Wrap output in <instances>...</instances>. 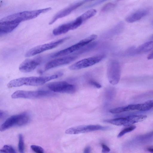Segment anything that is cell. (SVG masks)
<instances>
[{
    "instance_id": "cell-1",
    "label": "cell",
    "mask_w": 153,
    "mask_h": 153,
    "mask_svg": "<svg viewBox=\"0 0 153 153\" xmlns=\"http://www.w3.org/2000/svg\"><path fill=\"white\" fill-rule=\"evenodd\" d=\"M59 75L55 74L44 76L23 77L10 81L7 84L9 88L19 87L23 85L38 86L44 84L52 79L58 78Z\"/></svg>"
},
{
    "instance_id": "cell-2",
    "label": "cell",
    "mask_w": 153,
    "mask_h": 153,
    "mask_svg": "<svg viewBox=\"0 0 153 153\" xmlns=\"http://www.w3.org/2000/svg\"><path fill=\"white\" fill-rule=\"evenodd\" d=\"M50 7L32 10L25 11L15 13L5 16L1 19L0 21H14L19 23L21 22L34 19L40 14L51 10Z\"/></svg>"
},
{
    "instance_id": "cell-3",
    "label": "cell",
    "mask_w": 153,
    "mask_h": 153,
    "mask_svg": "<svg viewBox=\"0 0 153 153\" xmlns=\"http://www.w3.org/2000/svg\"><path fill=\"white\" fill-rule=\"evenodd\" d=\"M29 120L28 115L26 113L12 116L1 124L0 131H3L14 126H24L28 122Z\"/></svg>"
},
{
    "instance_id": "cell-4",
    "label": "cell",
    "mask_w": 153,
    "mask_h": 153,
    "mask_svg": "<svg viewBox=\"0 0 153 153\" xmlns=\"http://www.w3.org/2000/svg\"><path fill=\"white\" fill-rule=\"evenodd\" d=\"M55 94L48 91L39 90L36 91L18 90L14 92L11 95L13 99H36L52 96Z\"/></svg>"
},
{
    "instance_id": "cell-5",
    "label": "cell",
    "mask_w": 153,
    "mask_h": 153,
    "mask_svg": "<svg viewBox=\"0 0 153 153\" xmlns=\"http://www.w3.org/2000/svg\"><path fill=\"white\" fill-rule=\"evenodd\" d=\"M97 37V36L96 35H91L71 46L52 54L51 56L52 58L62 56L77 51L85 45L94 40Z\"/></svg>"
},
{
    "instance_id": "cell-6",
    "label": "cell",
    "mask_w": 153,
    "mask_h": 153,
    "mask_svg": "<svg viewBox=\"0 0 153 153\" xmlns=\"http://www.w3.org/2000/svg\"><path fill=\"white\" fill-rule=\"evenodd\" d=\"M69 38L66 37L50 43L36 46L30 49L25 54L26 57L32 56L45 51L53 48L60 45Z\"/></svg>"
},
{
    "instance_id": "cell-7",
    "label": "cell",
    "mask_w": 153,
    "mask_h": 153,
    "mask_svg": "<svg viewBox=\"0 0 153 153\" xmlns=\"http://www.w3.org/2000/svg\"><path fill=\"white\" fill-rule=\"evenodd\" d=\"M120 66L119 62L116 60L111 61L107 69V76L111 84L115 85L118 83L120 78Z\"/></svg>"
},
{
    "instance_id": "cell-8",
    "label": "cell",
    "mask_w": 153,
    "mask_h": 153,
    "mask_svg": "<svg viewBox=\"0 0 153 153\" xmlns=\"http://www.w3.org/2000/svg\"><path fill=\"white\" fill-rule=\"evenodd\" d=\"M105 57V55L100 54L84 59L70 65L69 68L71 70H76L88 67L100 62Z\"/></svg>"
},
{
    "instance_id": "cell-9",
    "label": "cell",
    "mask_w": 153,
    "mask_h": 153,
    "mask_svg": "<svg viewBox=\"0 0 153 153\" xmlns=\"http://www.w3.org/2000/svg\"><path fill=\"white\" fill-rule=\"evenodd\" d=\"M51 91L61 93L72 94L76 91V86L65 81H58L50 83L47 85Z\"/></svg>"
},
{
    "instance_id": "cell-10",
    "label": "cell",
    "mask_w": 153,
    "mask_h": 153,
    "mask_svg": "<svg viewBox=\"0 0 153 153\" xmlns=\"http://www.w3.org/2000/svg\"><path fill=\"white\" fill-rule=\"evenodd\" d=\"M109 128L107 126H103L98 125L80 126L71 127L65 131L67 134H77L99 130H106Z\"/></svg>"
},
{
    "instance_id": "cell-11",
    "label": "cell",
    "mask_w": 153,
    "mask_h": 153,
    "mask_svg": "<svg viewBox=\"0 0 153 153\" xmlns=\"http://www.w3.org/2000/svg\"><path fill=\"white\" fill-rule=\"evenodd\" d=\"M88 1H89L84 0L76 2L60 10L53 16L49 22V24L51 25L58 19L67 16L74 10Z\"/></svg>"
},
{
    "instance_id": "cell-12",
    "label": "cell",
    "mask_w": 153,
    "mask_h": 153,
    "mask_svg": "<svg viewBox=\"0 0 153 153\" xmlns=\"http://www.w3.org/2000/svg\"><path fill=\"white\" fill-rule=\"evenodd\" d=\"M42 61V57L41 56L26 59L20 64L19 69L23 73L30 72L35 69L41 64Z\"/></svg>"
},
{
    "instance_id": "cell-13",
    "label": "cell",
    "mask_w": 153,
    "mask_h": 153,
    "mask_svg": "<svg viewBox=\"0 0 153 153\" xmlns=\"http://www.w3.org/2000/svg\"><path fill=\"white\" fill-rule=\"evenodd\" d=\"M77 57L76 55L70 56L56 58L48 62L44 67V71L68 64L75 60Z\"/></svg>"
},
{
    "instance_id": "cell-14",
    "label": "cell",
    "mask_w": 153,
    "mask_h": 153,
    "mask_svg": "<svg viewBox=\"0 0 153 153\" xmlns=\"http://www.w3.org/2000/svg\"><path fill=\"white\" fill-rule=\"evenodd\" d=\"M79 26L75 20L59 26L53 30V33L55 36L60 35L65 33L70 30L76 29Z\"/></svg>"
},
{
    "instance_id": "cell-15",
    "label": "cell",
    "mask_w": 153,
    "mask_h": 153,
    "mask_svg": "<svg viewBox=\"0 0 153 153\" xmlns=\"http://www.w3.org/2000/svg\"><path fill=\"white\" fill-rule=\"evenodd\" d=\"M152 50H153V41L143 43L136 49L131 48L128 50L127 53L129 55H133L148 52Z\"/></svg>"
},
{
    "instance_id": "cell-16",
    "label": "cell",
    "mask_w": 153,
    "mask_h": 153,
    "mask_svg": "<svg viewBox=\"0 0 153 153\" xmlns=\"http://www.w3.org/2000/svg\"><path fill=\"white\" fill-rule=\"evenodd\" d=\"M147 118L146 115H131L121 117L122 125L129 126L145 120Z\"/></svg>"
},
{
    "instance_id": "cell-17",
    "label": "cell",
    "mask_w": 153,
    "mask_h": 153,
    "mask_svg": "<svg viewBox=\"0 0 153 153\" xmlns=\"http://www.w3.org/2000/svg\"><path fill=\"white\" fill-rule=\"evenodd\" d=\"M20 23L14 21H0V35L11 32L18 26Z\"/></svg>"
},
{
    "instance_id": "cell-18",
    "label": "cell",
    "mask_w": 153,
    "mask_h": 153,
    "mask_svg": "<svg viewBox=\"0 0 153 153\" xmlns=\"http://www.w3.org/2000/svg\"><path fill=\"white\" fill-rule=\"evenodd\" d=\"M148 10L146 9L137 10L128 15L126 18L128 22L131 23L141 19L146 16L148 13Z\"/></svg>"
},
{
    "instance_id": "cell-19",
    "label": "cell",
    "mask_w": 153,
    "mask_h": 153,
    "mask_svg": "<svg viewBox=\"0 0 153 153\" xmlns=\"http://www.w3.org/2000/svg\"><path fill=\"white\" fill-rule=\"evenodd\" d=\"M153 107V100L144 103L136 104V111H144L149 110Z\"/></svg>"
},
{
    "instance_id": "cell-20",
    "label": "cell",
    "mask_w": 153,
    "mask_h": 153,
    "mask_svg": "<svg viewBox=\"0 0 153 153\" xmlns=\"http://www.w3.org/2000/svg\"><path fill=\"white\" fill-rule=\"evenodd\" d=\"M97 13V10L94 9L88 10L77 18L83 22L94 16Z\"/></svg>"
},
{
    "instance_id": "cell-21",
    "label": "cell",
    "mask_w": 153,
    "mask_h": 153,
    "mask_svg": "<svg viewBox=\"0 0 153 153\" xmlns=\"http://www.w3.org/2000/svg\"><path fill=\"white\" fill-rule=\"evenodd\" d=\"M96 41L91 42L85 45L79 50L76 51L75 54H79L87 52L95 48L97 44Z\"/></svg>"
},
{
    "instance_id": "cell-22",
    "label": "cell",
    "mask_w": 153,
    "mask_h": 153,
    "mask_svg": "<svg viewBox=\"0 0 153 153\" xmlns=\"http://www.w3.org/2000/svg\"><path fill=\"white\" fill-rule=\"evenodd\" d=\"M124 24L123 22H121L109 31L110 34H117L120 33L124 28Z\"/></svg>"
},
{
    "instance_id": "cell-23",
    "label": "cell",
    "mask_w": 153,
    "mask_h": 153,
    "mask_svg": "<svg viewBox=\"0 0 153 153\" xmlns=\"http://www.w3.org/2000/svg\"><path fill=\"white\" fill-rule=\"evenodd\" d=\"M18 150L20 153H25L23 137L22 134L19 135Z\"/></svg>"
},
{
    "instance_id": "cell-24",
    "label": "cell",
    "mask_w": 153,
    "mask_h": 153,
    "mask_svg": "<svg viewBox=\"0 0 153 153\" xmlns=\"http://www.w3.org/2000/svg\"><path fill=\"white\" fill-rule=\"evenodd\" d=\"M0 152L1 153H17L13 146L8 145H4L1 149Z\"/></svg>"
},
{
    "instance_id": "cell-25",
    "label": "cell",
    "mask_w": 153,
    "mask_h": 153,
    "mask_svg": "<svg viewBox=\"0 0 153 153\" xmlns=\"http://www.w3.org/2000/svg\"><path fill=\"white\" fill-rule=\"evenodd\" d=\"M136 128V127L135 126H130L124 128L118 134L117 137H122L125 134L132 131L134 130Z\"/></svg>"
},
{
    "instance_id": "cell-26",
    "label": "cell",
    "mask_w": 153,
    "mask_h": 153,
    "mask_svg": "<svg viewBox=\"0 0 153 153\" xmlns=\"http://www.w3.org/2000/svg\"><path fill=\"white\" fill-rule=\"evenodd\" d=\"M116 6V4L112 3H108L105 5L102 8L101 11L103 12L108 11Z\"/></svg>"
},
{
    "instance_id": "cell-27",
    "label": "cell",
    "mask_w": 153,
    "mask_h": 153,
    "mask_svg": "<svg viewBox=\"0 0 153 153\" xmlns=\"http://www.w3.org/2000/svg\"><path fill=\"white\" fill-rule=\"evenodd\" d=\"M31 149L35 153H45L44 149L41 146L32 145L30 146Z\"/></svg>"
},
{
    "instance_id": "cell-28",
    "label": "cell",
    "mask_w": 153,
    "mask_h": 153,
    "mask_svg": "<svg viewBox=\"0 0 153 153\" xmlns=\"http://www.w3.org/2000/svg\"><path fill=\"white\" fill-rule=\"evenodd\" d=\"M88 83L91 85L97 88H100L102 87L101 85L99 83L93 80H90Z\"/></svg>"
},
{
    "instance_id": "cell-29",
    "label": "cell",
    "mask_w": 153,
    "mask_h": 153,
    "mask_svg": "<svg viewBox=\"0 0 153 153\" xmlns=\"http://www.w3.org/2000/svg\"><path fill=\"white\" fill-rule=\"evenodd\" d=\"M102 147V153H108L109 152L110 150L109 148L106 145L102 143L101 144Z\"/></svg>"
},
{
    "instance_id": "cell-30",
    "label": "cell",
    "mask_w": 153,
    "mask_h": 153,
    "mask_svg": "<svg viewBox=\"0 0 153 153\" xmlns=\"http://www.w3.org/2000/svg\"><path fill=\"white\" fill-rule=\"evenodd\" d=\"M7 114L6 112L2 110L0 111V119H3L6 116Z\"/></svg>"
},
{
    "instance_id": "cell-31",
    "label": "cell",
    "mask_w": 153,
    "mask_h": 153,
    "mask_svg": "<svg viewBox=\"0 0 153 153\" xmlns=\"http://www.w3.org/2000/svg\"><path fill=\"white\" fill-rule=\"evenodd\" d=\"M91 148L90 147L88 146L86 147L84 151V153H90Z\"/></svg>"
},
{
    "instance_id": "cell-32",
    "label": "cell",
    "mask_w": 153,
    "mask_h": 153,
    "mask_svg": "<svg viewBox=\"0 0 153 153\" xmlns=\"http://www.w3.org/2000/svg\"><path fill=\"white\" fill-rule=\"evenodd\" d=\"M148 59H153V52L149 54L147 57Z\"/></svg>"
},
{
    "instance_id": "cell-33",
    "label": "cell",
    "mask_w": 153,
    "mask_h": 153,
    "mask_svg": "<svg viewBox=\"0 0 153 153\" xmlns=\"http://www.w3.org/2000/svg\"><path fill=\"white\" fill-rule=\"evenodd\" d=\"M147 151L149 152L153 153V147H149L147 148Z\"/></svg>"
},
{
    "instance_id": "cell-34",
    "label": "cell",
    "mask_w": 153,
    "mask_h": 153,
    "mask_svg": "<svg viewBox=\"0 0 153 153\" xmlns=\"http://www.w3.org/2000/svg\"><path fill=\"white\" fill-rule=\"evenodd\" d=\"M151 38L152 39H153V35L152 36V37H151Z\"/></svg>"
},
{
    "instance_id": "cell-35",
    "label": "cell",
    "mask_w": 153,
    "mask_h": 153,
    "mask_svg": "<svg viewBox=\"0 0 153 153\" xmlns=\"http://www.w3.org/2000/svg\"></svg>"
}]
</instances>
